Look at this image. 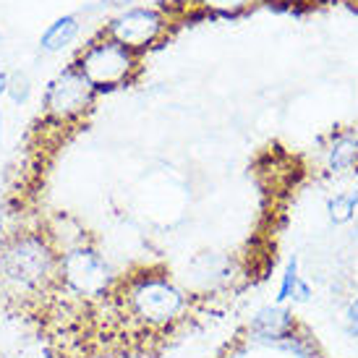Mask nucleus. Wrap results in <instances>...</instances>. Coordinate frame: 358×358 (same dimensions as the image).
Wrapping results in <instances>:
<instances>
[{"label":"nucleus","instance_id":"obj_3","mask_svg":"<svg viewBox=\"0 0 358 358\" xmlns=\"http://www.w3.org/2000/svg\"><path fill=\"white\" fill-rule=\"evenodd\" d=\"M139 60L141 58L136 52H131L129 48L100 34L76 55L73 66L84 73V79L94 87L97 94H105V92L129 87L141 69Z\"/></svg>","mask_w":358,"mask_h":358},{"label":"nucleus","instance_id":"obj_2","mask_svg":"<svg viewBox=\"0 0 358 358\" xmlns=\"http://www.w3.org/2000/svg\"><path fill=\"white\" fill-rule=\"evenodd\" d=\"M126 308L134 319L147 327H165L180 317L186 308V293L168 278L157 272H144L126 282Z\"/></svg>","mask_w":358,"mask_h":358},{"label":"nucleus","instance_id":"obj_11","mask_svg":"<svg viewBox=\"0 0 358 358\" xmlns=\"http://www.w3.org/2000/svg\"><path fill=\"white\" fill-rule=\"evenodd\" d=\"M257 0H191V10L196 16H212V19H236L246 13Z\"/></svg>","mask_w":358,"mask_h":358},{"label":"nucleus","instance_id":"obj_17","mask_svg":"<svg viewBox=\"0 0 358 358\" xmlns=\"http://www.w3.org/2000/svg\"><path fill=\"white\" fill-rule=\"evenodd\" d=\"M269 6H285V8H293L296 3H301V0H267Z\"/></svg>","mask_w":358,"mask_h":358},{"label":"nucleus","instance_id":"obj_16","mask_svg":"<svg viewBox=\"0 0 358 358\" xmlns=\"http://www.w3.org/2000/svg\"><path fill=\"white\" fill-rule=\"evenodd\" d=\"M345 317H348V327L353 335H358V299H353L348 303V311H345Z\"/></svg>","mask_w":358,"mask_h":358},{"label":"nucleus","instance_id":"obj_12","mask_svg":"<svg viewBox=\"0 0 358 358\" xmlns=\"http://www.w3.org/2000/svg\"><path fill=\"white\" fill-rule=\"evenodd\" d=\"M356 209H358V191H345V194H338L327 201V212L329 220L335 225H345L350 220L356 217Z\"/></svg>","mask_w":358,"mask_h":358},{"label":"nucleus","instance_id":"obj_20","mask_svg":"<svg viewBox=\"0 0 358 358\" xmlns=\"http://www.w3.org/2000/svg\"><path fill=\"white\" fill-rule=\"evenodd\" d=\"M110 3H113V6H120V3H129V0H110Z\"/></svg>","mask_w":358,"mask_h":358},{"label":"nucleus","instance_id":"obj_10","mask_svg":"<svg viewBox=\"0 0 358 358\" xmlns=\"http://www.w3.org/2000/svg\"><path fill=\"white\" fill-rule=\"evenodd\" d=\"M81 31V21L76 13H66V16H60V19H55L48 27V29L42 31L40 37V48L45 52H60L66 50L71 42L79 37Z\"/></svg>","mask_w":358,"mask_h":358},{"label":"nucleus","instance_id":"obj_9","mask_svg":"<svg viewBox=\"0 0 358 358\" xmlns=\"http://www.w3.org/2000/svg\"><path fill=\"white\" fill-rule=\"evenodd\" d=\"M329 173H343L353 168L358 162V134L356 131H343L338 136H332L329 147L324 150Z\"/></svg>","mask_w":358,"mask_h":358},{"label":"nucleus","instance_id":"obj_7","mask_svg":"<svg viewBox=\"0 0 358 358\" xmlns=\"http://www.w3.org/2000/svg\"><path fill=\"white\" fill-rule=\"evenodd\" d=\"M251 335L262 343H282V340H290L296 332V319L288 308L282 306H264L262 311H257L251 317Z\"/></svg>","mask_w":358,"mask_h":358},{"label":"nucleus","instance_id":"obj_4","mask_svg":"<svg viewBox=\"0 0 358 358\" xmlns=\"http://www.w3.org/2000/svg\"><path fill=\"white\" fill-rule=\"evenodd\" d=\"M58 282L60 290L69 299L79 301H100L110 296L113 288V272L94 243H84L76 249L63 251L58 257Z\"/></svg>","mask_w":358,"mask_h":358},{"label":"nucleus","instance_id":"obj_15","mask_svg":"<svg viewBox=\"0 0 358 358\" xmlns=\"http://www.w3.org/2000/svg\"><path fill=\"white\" fill-rule=\"evenodd\" d=\"M293 301H299V303H306L308 299H311V288H308L306 280H299L296 282V290H293V296H290Z\"/></svg>","mask_w":358,"mask_h":358},{"label":"nucleus","instance_id":"obj_19","mask_svg":"<svg viewBox=\"0 0 358 358\" xmlns=\"http://www.w3.org/2000/svg\"><path fill=\"white\" fill-rule=\"evenodd\" d=\"M8 76L10 73H0V94H6V90H8Z\"/></svg>","mask_w":358,"mask_h":358},{"label":"nucleus","instance_id":"obj_18","mask_svg":"<svg viewBox=\"0 0 358 358\" xmlns=\"http://www.w3.org/2000/svg\"><path fill=\"white\" fill-rule=\"evenodd\" d=\"M42 358H66L60 350H52V348H45L42 350Z\"/></svg>","mask_w":358,"mask_h":358},{"label":"nucleus","instance_id":"obj_1","mask_svg":"<svg viewBox=\"0 0 358 358\" xmlns=\"http://www.w3.org/2000/svg\"><path fill=\"white\" fill-rule=\"evenodd\" d=\"M58 251L50 238L37 230L10 233L0 246V296L37 303L60 290Z\"/></svg>","mask_w":358,"mask_h":358},{"label":"nucleus","instance_id":"obj_21","mask_svg":"<svg viewBox=\"0 0 358 358\" xmlns=\"http://www.w3.org/2000/svg\"><path fill=\"white\" fill-rule=\"evenodd\" d=\"M353 3H358V0H353Z\"/></svg>","mask_w":358,"mask_h":358},{"label":"nucleus","instance_id":"obj_6","mask_svg":"<svg viewBox=\"0 0 358 358\" xmlns=\"http://www.w3.org/2000/svg\"><path fill=\"white\" fill-rule=\"evenodd\" d=\"M176 13H170L162 6H131L115 13L113 19L105 24L100 34L115 40L118 45L129 48L136 55H144L147 50L157 48V42L168 37L170 27L176 24Z\"/></svg>","mask_w":358,"mask_h":358},{"label":"nucleus","instance_id":"obj_13","mask_svg":"<svg viewBox=\"0 0 358 358\" xmlns=\"http://www.w3.org/2000/svg\"><path fill=\"white\" fill-rule=\"evenodd\" d=\"M6 94H8V100L13 102V105H24V102L29 100L31 81L27 79V73H21V71L10 73V76H8V90H6Z\"/></svg>","mask_w":358,"mask_h":358},{"label":"nucleus","instance_id":"obj_5","mask_svg":"<svg viewBox=\"0 0 358 358\" xmlns=\"http://www.w3.org/2000/svg\"><path fill=\"white\" fill-rule=\"evenodd\" d=\"M94 100H97L94 87L71 63L50 79L42 94V113H45V120L55 129H71L90 115Z\"/></svg>","mask_w":358,"mask_h":358},{"label":"nucleus","instance_id":"obj_8","mask_svg":"<svg viewBox=\"0 0 358 358\" xmlns=\"http://www.w3.org/2000/svg\"><path fill=\"white\" fill-rule=\"evenodd\" d=\"M42 233L50 238V243L55 246L58 254L69 249H76V246H84V243H92V238L87 236V230L81 228L79 222L69 215H55V217L42 228Z\"/></svg>","mask_w":358,"mask_h":358},{"label":"nucleus","instance_id":"obj_14","mask_svg":"<svg viewBox=\"0 0 358 358\" xmlns=\"http://www.w3.org/2000/svg\"><path fill=\"white\" fill-rule=\"evenodd\" d=\"M299 280H301V275H299V259L293 257L288 262L285 272H282V280H280L278 303H282V301H290V296H293V290H296V282H299Z\"/></svg>","mask_w":358,"mask_h":358}]
</instances>
